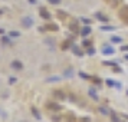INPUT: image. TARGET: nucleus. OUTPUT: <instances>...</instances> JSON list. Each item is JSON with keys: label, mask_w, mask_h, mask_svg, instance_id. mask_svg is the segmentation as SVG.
Masks as SVG:
<instances>
[{"label": "nucleus", "mask_w": 128, "mask_h": 122, "mask_svg": "<svg viewBox=\"0 0 128 122\" xmlns=\"http://www.w3.org/2000/svg\"><path fill=\"white\" fill-rule=\"evenodd\" d=\"M52 95L56 101H65V99H66V93H65L62 89H55Z\"/></svg>", "instance_id": "f257e3e1"}, {"label": "nucleus", "mask_w": 128, "mask_h": 122, "mask_svg": "<svg viewBox=\"0 0 128 122\" xmlns=\"http://www.w3.org/2000/svg\"><path fill=\"white\" fill-rule=\"evenodd\" d=\"M39 14H40L42 19H46V20H50L52 19V14L49 13L46 7H39Z\"/></svg>", "instance_id": "f03ea898"}, {"label": "nucleus", "mask_w": 128, "mask_h": 122, "mask_svg": "<svg viewBox=\"0 0 128 122\" xmlns=\"http://www.w3.org/2000/svg\"><path fill=\"white\" fill-rule=\"evenodd\" d=\"M46 108H48L49 111L58 112V111L62 109V105H60V104H56V102H48V104H46Z\"/></svg>", "instance_id": "7ed1b4c3"}, {"label": "nucleus", "mask_w": 128, "mask_h": 122, "mask_svg": "<svg viewBox=\"0 0 128 122\" xmlns=\"http://www.w3.org/2000/svg\"><path fill=\"white\" fill-rule=\"evenodd\" d=\"M68 29H69L74 35L79 33V30H81V29H79V23H78V22H70V23L68 24Z\"/></svg>", "instance_id": "20e7f679"}, {"label": "nucleus", "mask_w": 128, "mask_h": 122, "mask_svg": "<svg viewBox=\"0 0 128 122\" xmlns=\"http://www.w3.org/2000/svg\"><path fill=\"white\" fill-rule=\"evenodd\" d=\"M43 29H45V32H58L59 26L56 23H46L43 26Z\"/></svg>", "instance_id": "39448f33"}, {"label": "nucleus", "mask_w": 128, "mask_h": 122, "mask_svg": "<svg viewBox=\"0 0 128 122\" xmlns=\"http://www.w3.org/2000/svg\"><path fill=\"white\" fill-rule=\"evenodd\" d=\"M120 17H121V20H124V22L128 19V4L124 6L121 10H120Z\"/></svg>", "instance_id": "423d86ee"}, {"label": "nucleus", "mask_w": 128, "mask_h": 122, "mask_svg": "<svg viewBox=\"0 0 128 122\" xmlns=\"http://www.w3.org/2000/svg\"><path fill=\"white\" fill-rule=\"evenodd\" d=\"M91 32H92V29H91V27H89V26H85V27H82L81 30H79V33H81L82 36H84V37H86V36H89L91 35Z\"/></svg>", "instance_id": "0eeeda50"}, {"label": "nucleus", "mask_w": 128, "mask_h": 122, "mask_svg": "<svg viewBox=\"0 0 128 122\" xmlns=\"http://www.w3.org/2000/svg\"><path fill=\"white\" fill-rule=\"evenodd\" d=\"M12 69L22 70V69H23V63H22L20 60H13V62H12Z\"/></svg>", "instance_id": "6e6552de"}, {"label": "nucleus", "mask_w": 128, "mask_h": 122, "mask_svg": "<svg viewBox=\"0 0 128 122\" xmlns=\"http://www.w3.org/2000/svg\"><path fill=\"white\" fill-rule=\"evenodd\" d=\"M22 24H23L24 27H30V26L33 24V19L32 17H23L22 19Z\"/></svg>", "instance_id": "1a4fd4ad"}, {"label": "nucleus", "mask_w": 128, "mask_h": 122, "mask_svg": "<svg viewBox=\"0 0 128 122\" xmlns=\"http://www.w3.org/2000/svg\"><path fill=\"white\" fill-rule=\"evenodd\" d=\"M89 81L92 82V83H95V85H102V81H101V79H99L98 76H89Z\"/></svg>", "instance_id": "9d476101"}, {"label": "nucleus", "mask_w": 128, "mask_h": 122, "mask_svg": "<svg viewBox=\"0 0 128 122\" xmlns=\"http://www.w3.org/2000/svg\"><path fill=\"white\" fill-rule=\"evenodd\" d=\"M69 47H72V42H70V40H65L64 43H62L60 49H62V50H68Z\"/></svg>", "instance_id": "9b49d317"}, {"label": "nucleus", "mask_w": 128, "mask_h": 122, "mask_svg": "<svg viewBox=\"0 0 128 122\" xmlns=\"http://www.w3.org/2000/svg\"><path fill=\"white\" fill-rule=\"evenodd\" d=\"M96 19L101 20V22H104V23H108L110 22V19L106 17V16H104V14H101V13H96Z\"/></svg>", "instance_id": "f8f14e48"}, {"label": "nucleus", "mask_w": 128, "mask_h": 122, "mask_svg": "<svg viewBox=\"0 0 128 122\" xmlns=\"http://www.w3.org/2000/svg\"><path fill=\"white\" fill-rule=\"evenodd\" d=\"M82 46L89 49V47H92V40H89V39H85V40L82 42Z\"/></svg>", "instance_id": "ddd939ff"}, {"label": "nucleus", "mask_w": 128, "mask_h": 122, "mask_svg": "<svg viewBox=\"0 0 128 122\" xmlns=\"http://www.w3.org/2000/svg\"><path fill=\"white\" fill-rule=\"evenodd\" d=\"M66 122H78V119L75 118L74 114H68V116H66Z\"/></svg>", "instance_id": "4468645a"}, {"label": "nucleus", "mask_w": 128, "mask_h": 122, "mask_svg": "<svg viewBox=\"0 0 128 122\" xmlns=\"http://www.w3.org/2000/svg\"><path fill=\"white\" fill-rule=\"evenodd\" d=\"M102 53L104 55H112L114 53V49L112 47H105V49H102Z\"/></svg>", "instance_id": "2eb2a0df"}, {"label": "nucleus", "mask_w": 128, "mask_h": 122, "mask_svg": "<svg viewBox=\"0 0 128 122\" xmlns=\"http://www.w3.org/2000/svg\"><path fill=\"white\" fill-rule=\"evenodd\" d=\"M72 50H74V53H75V55H78V56H84V52H82V50H79L76 46H72Z\"/></svg>", "instance_id": "dca6fc26"}, {"label": "nucleus", "mask_w": 128, "mask_h": 122, "mask_svg": "<svg viewBox=\"0 0 128 122\" xmlns=\"http://www.w3.org/2000/svg\"><path fill=\"white\" fill-rule=\"evenodd\" d=\"M111 68H112V72H115V73H121V68H120V66H118V65H112V66H111Z\"/></svg>", "instance_id": "f3484780"}, {"label": "nucleus", "mask_w": 128, "mask_h": 122, "mask_svg": "<svg viewBox=\"0 0 128 122\" xmlns=\"http://www.w3.org/2000/svg\"><path fill=\"white\" fill-rule=\"evenodd\" d=\"M9 36H10V37H19V36H20V33H19V32H16V30H12V32H9Z\"/></svg>", "instance_id": "a211bd4d"}, {"label": "nucleus", "mask_w": 128, "mask_h": 122, "mask_svg": "<svg viewBox=\"0 0 128 122\" xmlns=\"http://www.w3.org/2000/svg\"><path fill=\"white\" fill-rule=\"evenodd\" d=\"M32 114H33L38 119H40V115H39V112H38V109H36L35 106H32Z\"/></svg>", "instance_id": "6ab92c4d"}, {"label": "nucleus", "mask_w": 128, "mask_h": 122, "mask_svg": "<svg viewBox=\"0 0 128 122\" xmlns=\"http://www.w3.org/2000/svg\"><path fill=\"white\" fill-rule=\"evenodd\" d=\"M58 81H60L59 76H50V78H48V82H58Z\"/></svg>", "instance_id": "aec40b11"}, {"label": "nucleus", "mask_w": 128, "mask_h": 122, "mask_svg": "<svg viewBox=\"0 0 128 122\" xmlns=\"http://www.w3.org/2000/svg\"><path fill=\"white\" fill-rule=\"evenodd\" d=\"M101 30H108V32H112V30H115V27H112V26H101Z\"/></svg>", "instance_id": "412c9836"}, {"label": "nucleus", "mask_w": 128, "mask_h": 122, "mask_svg": "<svg viewBox=\"0 0 128 122\" xmlns=\"http://www.w3.org/2000/svg\"><path fill=\"white\" fill-rule=\"evenodd\" d=\"M89 96H92V99L98 101V96H96V93H95V91H94V89H91V91H89Z\"/></svg>", "instance_id": "4be33fe9"}, {"label": "nucleus", "mask_w": 128, "mask_h": 122, "mask_svg": "<svg viewBox=\"0 0 128 122\" xmlns=\"http://www.w3.org/2000/svg\"><path fill=\"white\" fill-rule=\"evenodd\" d=\"M58 17L59 19H66V13H64V10H59L58 12Z\"/></svg>", "instance_id": "5701e85b"}, {"label": "nucleus", "mask_w": 128, "mask_h": 122, "mask_svg": "<svg viewBox=\"0 0 128 122\" xmlns=\"http://www.w3.org/2000/svg\"><path fill=\"white\" fill-rule=\"evenodd\" d=\"M111 40L114 42V43H120V42H122V39H121V37H116V36H112V37H111Z\"/></svg>", "instance_id": "b1692460"}, {"label": "nucleus", "mask_w": 128, "mask_h": 122, "mask_svg": "<svg viewBox=\"0 0 128 122\" xmlns=\"http://www.w3.org/2000/svg\"><path fill=\"white\" fill-rule=\"evenodd\" d=\"M79 20H81V22H84V23H85V24H89V23H92V22H91L89 19H86V17H81V19H79Z\"/></svg>", "instance_id": "393cba45"}, {"label": "nucleus", "mask_w": 128, "mask_h": 122, "mask_svg": "<svg viewBox=\"0 0 128 122\" xmlns=\"http://www.w3.org/2000/svg\"><path fill=\"white\" fill-rule=\"evenodd\" d=\"M111 119L114 122H120V119H118V116H116L115 114H111Z\"/></svg>", "instance_id": "a878e982"}, {"label": "nucleus", "mask_w": 128, "mask_h": 122, "mask_svg": "<svg viewBox=\"0 0 128 122\" xmlns=\"http://www.w3.org/2000/svg\"><path fill=\"white\" fill-rule=\"evenodd\" d=\"M78 122H91V119H89V118H79Z\"/></svg>", "instance_id": "bb28decb"}, {"label": "nucleus", "mask_w": 128, "mask_h": 122, "mask_svg": "<svg viewBox=\"0 0 128 122\" xmlns=\"http://www.w3.org/2000/svg\"><path fill=\"white\" fill-rule=\"evenodd\" d=\"M48 1H49L50 4H59V3H60V0H48Z\"/></svg>", "instance_id": "cd10ccee"}, {"label": "nucleus", "mask_w": 128, "mask_h": 122, "mask_svg": "<svg viewBox=\"0 0 128 122\" xmlns=\"http://www.w3.org/2000/svg\"><path fill=\"white\" fill-rule=\"evenodd\" d=\"M2 42H3V43H10V40L7 39L6 36H3V37H2Z\"/></svg>", "instance_id": "c85d7f7f"}, {"label": "nucleus", "mask_w": 128, "mask_h": 122, "mask_svg": "<svg viewBox=\"0 0 128 122\" xmlns=\"http://www.w3.org/2000/svg\"><path fill=\"white\" fill-rule=\"evenodd\" d=\"M86 53H88V55H94V53H95V50H94L92 47H89V49L86 50Z\"/></svg>", "instance_id": "c756f323"}, {"label": "nucleus", "mask_w": 128, "mask_h": 122, "mask_svg": "<svg viewBox=\"0 0 128 122\" xmlns=\"http://www.w3.org/2000/svg\"><path fill=\"white\" fill-rule=\"evenodd\" d=\"M79 76H81V78H84V79H89V76L85 75V73H82V72H79Z\"/></svg>", "instance_id": "7c9ffc66"}, {"label": "nucleus", "mask_w": 128, "mask_h": 122, "mask_svg": "<svg viewBox=\"0 0 128 122\" xmlns=\"http://www.w3.org/2000/svg\"><path fill=\"white\" fill-rule=\"evenodd\" d=\"M106 85L108 86H114V82L111 81V79H106Z\"/></svg>", "instance_id": "2f4dec72"}, {"label": "nucleus", "mask_w": 128, "mask_h": 122, "mask_svg": "<svg viewBox=\"0 0 128 122\" xmlns=\"http://www.w3.org/2000/svg\"><path fill=\"white\" fill-rule=\"evenodd\" d=\"M52 121H53V122H59V121H60V116H53Z\"/></svg>", "instance_id": "473e14b6"}, {"label": "nucleus", "mask_w": 128, "mask_h": 122, "mask_svg": "<svg viewBox=\"0 0 128 122\" xmlns=\"http://www.w3.org/2000/svg\"><path fill=\"white\" fill-rule=\"evenodd\" d=\"M14 82H16V78H10L9 79V83H14Z\"/></svg>", "instance_id": "72a5a7b5"}, {"label": "nucleus", "mask_w": 128, "mask_h": 122, "mask_svg": "<svg viewBox=\"0 0 128 122\" xmlns=\"http://www.w3.org/2000/svg\"><path fill=\"white\" fill-rule=\"evenodd\" d=\"M121 50H124V52H127V50H128V45H125V46H122V47H121Z\"/></svg>", "instance_id": "f704fd0d"}, {"label": "nucleus", "mask_w": 128, "mask_h": 122, "mask_svg": "<svg viewBox=\"0 0 128 122\" xmlns=\"http://www.w3.org/2000/svg\"><path fill=\"white\" fill-rule=\"evenodd\" d=\"M28 1H29L30 4H36V0H28Z\"/></svg>", "instance_id": "c9c22d12"}, {"label": "nucleus", "mask_w": 128, "mask_h": 122, "mask_svg": "<svg viewBox=\"0 0 128 122\" xmlns=\"http://www.w3.org/2000/svg\"><path fill=\"white\" fill-rule=\"evenodd\" d=\"M3 33H4V30H3L2 27H0V35H3Z\"/></svg>", "instance_id": "e433bc0d"}, {"label": "nucleus", "mask_w": 128, "mask_h": 122, "mask_svg": "<svg viewBox=\"0 0 128 122\" xmlns=\"http://www.w3.org/2000/svg\"><path fill=\"white\" fill-rule=\"evenodd\" d=\"M125 59H127V60H128V55H125Z\"/></svg>", "instance_id": "4c0bfd02"}, {"label": "nucleus", "mask_w": 128, "mask_h": 122, "mask_svg": "<svg viewBox=\"0 0 128 122\" xmlns=\"http://www.w3.org/2000/svg\"><path fill=\"white\" fill-rule=\"evenodd\" d=\"M125 23H128V19H127V20H125Z\"/></svg>", "instance_id": "58836bf2"}, {"label": "nucleus", "mask_w": 128, "mask_h": 122, "mask_svg": "<svg viewBox=\"0 0 128 122\" xmlns=\"http://www.w3.org/2000/svg\"><path fill=\"white\" fill-rule=\"evenodd\" d=\"M2 13H3V12H2V10H0V14H2Z\"/></svg>", "instance_id": "ea45409f"}]
</instances>
